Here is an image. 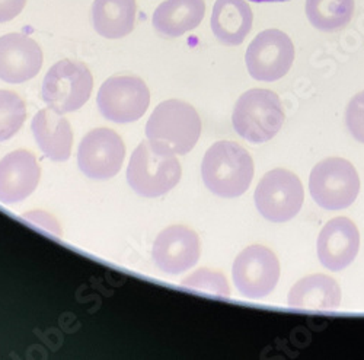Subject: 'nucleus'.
I'll list each match as a JSON object with an SVG mask.
<instances>
[{
	"label": "nucleus",
	"instance_id": "obj_1",
	"mask_svg": "<svg viewBox=\"0 0 364 360\" xmlns=\"http://www.w3.org/2000/svg\"><path fill=\"white\" fill-rule=\"evenodd\" d=\"M205 187L219 197L245 194L254 178V161L247 149L235 142H216L208 147L201 164Z\"/></svg>",
	"mask_w": 364,
	"mask_h": 360
},
{
	"label": "nucleus",
	"instance_id": "obj_2",
	"mask_svg": "<svg viewBox=\"0 0 364 360\" xmlns=\"http://www.w3.org/2000/svg\"><path fill=\"white\" fill-rule=\"evenodd\" d=\"M201 134V120L196 108L184 101L168 100L151 112L146 125L147 140L161 151L186 155Z\"/></svg>",
	"mask_w": 364,
	"mask_h": 360
},
{
	"label": "nucleus",
	"instance_id": "obj_3",
	"mask_svg": "<svg viewBox=\"0 0 364 360\" xmlns=\"http://www.w3.org/2000/svg\"><path fill=\"white\" fill-rule=\"evenodd\" d=\"M232 123L242 139L251 143L268 142L283 127V104L269 89H250L236 101Z\"/></svg>",
	"mask_w": 364,
	"mask_h": 360
},
{
	"label": "nucleus",
	"instance_id": "obj_4",
	"mask_svg": "<svg viewBox=\"0 0 364 360\" xmlns=\"http://www.w3.org/2000/svg\"><path fill=\"white\" fill-rule=\"evenodd\" d=\"M181 174L178 158L147 140L134 149L127 168V181L132 190L143 197H159L179 183Z\"/></svg>",
	"mask_w": 364,
	"mask_h": 360
},
{
	"label": "nucleus",
	"instance_id": "obj_5",
	"mask_svg": "<svg viewBox=\"0 0 364 360\" xmlns=\"http://www.w3.org/2000/svg\"><path fill=\"white\" fill-rule=\"evenodd\" d=\"M94 78L86 65L75 60H60L50 68L43 82V100L58 114L82 108L92 92Z\"/></svg>",
	"mask_w": 364,
	"mask_h": 360
},
{
	"label": "nucleus",
	"instance_id": "obj_6",
	"mask_svg": "<svg viewBox=\"0 0 364 360\" xmlns=\"http://www.w3.org/2000/svg\"><path fill=\"white\" fill-rule=\"evenodd\" d=\"M314 201L326 210L350 207L360 191V178L354 165L343 158H326L318 162L309 178Z\"/></svg>",
	"mask_w": 364,
	"mask_h": 360
},
{
	"label": "nucleus",
	"instance_id": "obj_7",
	"mask_svg": "<svg viewBox=\"0 0 364 360\" xmlns=\"http://www.w3.org/2000/svg\"><path fill=\"white\" fill-rule=\"evenodd\" d=\"M254 200L264 219L272 223H284L300 212L305 201V190L294 172L276 168L262 176Z\"/></svg>",
	"mask_w": 364,
	"mask_h": 360
},
{
	"label": "nucleus",
	"instance_id": "obj_8",
	"mask_svg": "<svg viewBox=\"0 0 364 360\" xmlns=\"http://www.w3.org/2000/svg\"><path fill=\"white\" fill-rule=\"evenodd\" d=\"M150 104L149 88L143 79L130 75L107 79L98 92V108L112 123H134Z\"/></svg>",
	"mask_w": 364,
	"mask_h": 360
},
{
	"label": "nucleus",
	"instance_id": "obj_9",
	"mask_svg": "<svg viewBox=\"0 0 364 360\" xmlns=\"http://www.w3.org/2000/svg\"><path fill=\"white\" fill-rule=\"evenodd\" d=\"M232 277L240 295L248 299H262L274 290L279 283V258L267 247L251 245L235 258Z\"/></svg>",
	"mask_w": 364,
	"mask_h": 360
},
{
	"label": "nucleus",
	"instance_id": "obj_10",
	"mask_svg": "<svg viewBox=\"0 0 364 360\" xmlns=\"http://www.w3.org/2000/svg\"><path fill=\"white\" fill-rule=\"evenodd\" d=\"M294 62V46L280 29H265L248 46L245 63L255 80L276 82L286 76Z\"/></svg>",
	"mask_w": 364,
	"mask_h": 360
},
{
	"label": "nucleus",
	"instance_id": "obj_11",
	"mask_svg": "<svg viewBox=\"0 0 364 360\" xmlns=\"http://www.w3.org/2000/svg\"><path fill=\"white\" fill-rule=\"evenodd\" d=\"M126 158V146L114 130L101 127L89 132L80 142L77 164L80 171L92 179L115 176Z\"/></svg>",
	"mask_w": 364,
	"mask_h": 360
},
{
	"label": "nucleus",
	"instance_id": "obj_12",
	"mask_svg": "<svg viewBox=\"0 0 364 360\" xmlns=\"http://www.w3.org/2000/svg\"><path fill=\"white\" fill-rule=\"evenodd\" d=\"M201 248L198 235L181 225L164 229L154 244L155 264L166 275H181L193 268L200 260Z\"/></svg>",
	"mask_w": 364,
	"mask_h": 360
},
{
	"label": "nucleus",
	"instance_id": "obj_13",
	"mask_svg": "<svg viewBox=\"0 0 364 360\" xmlns=\"http://www.w3.org/2000/svg\"><path fill=\"white\" fill-rule=\"evenodd\" d=\"M360 233L348 218H333L321 231L316 241V253L321 264L329 272H341L357 257Z\"/></svg>",
	"mask_w": 364,
	"mask_h": 360
},
{
	"label": "nucleus",
	"instance_id": "obj_14",
	"mask_svg": "<svg viewBox=\"0 0 364 360\" xmlns=\"http://www.w3.org/2000/svg\"><path fill=\"white\" fill-rule=\"evenodd\" d=\"M43 50L25 34L14 33L0 37V79L23 83L38 75L43 68Z\"/></svg>",
	"mask_w": 364,
	"mask_h": 360
},
{
	"label": "nucleus",
	"instance_id": "obj_15",
	"mask_svg": "<svg viewBox=\"0 0 364 360\" xmlns=\"http://www.w3.org/2000/svg\"><path fill=\"white\" fill-rule=\"evenodd\" d=\"M41 168L28 151L8 154L0 161V203L15 204L31 196L38 187Z\"/></svg>",
	"mask_w": 364,
	"mask_h": 360
},
{
	"label": "nucleus",
	"instance_id": "obj_16",
	"mask_svg": "<svg viewBox=\"0 0 364 360\" xmlns=\"http://www.w3.org/2000/svg\"><path fill=\"white\" fill-rule=\"evenodd\" d=\"M31 129L38 147L48 159L65 162L70 158L73 132L63 114L51 108L41 110L36 114Z\"/></svg>",
	"mask_w": 364,
	"mask_h": 360
},
{
	"label": "nucleus",
	"instance_id": "obj_17",
	"mask_svg": "<svg viewBox=\"0 0 364 360\" xmlns=\"http://www.w3.org/2000/svg\"><path fill=\"white\" fill-rule=\"evenodd\" d=\"M254 14L245 0H216L211 14V29L225 46H239L251 33Z\"/></svg>",
	"mask_w": 364,
	"mask_h": 360
},
{
	"label": "nucleus",
	"instance_id": "obj_18",
	"mask_svg": "<svg viewBox=\"0 0 364 360\" xmlns=\"http://www.w3.org/2000/svg\"><path fill=\"white\" fill-rule=\"evenodd\" d=\"M204 15V0H165L156 8L151 22L161 36L176 38L196 29Z\"/></svg>",
	"mask_w": 364,
	"mask_h": 360
},
{
	"label": "nucleus",
	"instance_id": "obj_19",
	"mask_svg": "<svg viewBox=\"0 0 364 360\" xmlns=\"http://www.w3.org/2000/svg\"><path fill=\"white\" fill-rule=\"evenodd\" d=\"M341 287L326 275L300 279L289 292L287 304L297 309H337L341 305Z\"/></svg>",
	"mask_w": 364,
	"mask_h": 360
},
{
	"label": "nucleus",
	"instance_id": "obj_20",
	"mask_svg": "<svg viewBox=\"0 0 364 360\" xmlns=\"http://www.w3.org/2000/svg\"><path fill=\"white\" fill-rule=\"evenodd\" d=\"M92 25L95 31L108 40L129 36L136 25V0H94Z\"/></svg>",
	"mask_w": 364,
	"mask_h": 360
},
{
	"label": "nucleus",
	"instance_id": "obj_21",
	"mask_svg": "<svg viewBox=\"0 0 364 360\" xmlns=\"http://www.w3.org/2000/svg\"><path fill=\"white\" fill-rule=\"evenodd\" d=\"M306 16L322 33L344 29L353 19L354 0H306Z\"/></svg>",
	"mask_w": 364,
	"mask_h": 360
},
{
	"label": "nucleus",
	"instance_id": "obj_22",
	"mask_svg": "<svg viewBox=\"0 0 364 360\" xmlns=\"http://www.w3.org/2000/svg\"><path fill=\"white\" fill-rule=\"evenodd\" d=\"M26 118V107L22 98L12 92L0 89V142L15 136Z\"/></svg>",
	"mask_w": 364,
	"mask_h": 360
},
{
	"label": "nucleus",
	"instance_id": "obj_23",
	"mask_svg": "<svg viewBox=\"0 0 364 360\" xmlns=\"http://www.w3.org/2000/svg\"><path fill=\"white\" fill-rule=\"evenodd\" d=\"M182 286L190 287L193 290H200L204 293H211L216 296H230V287L228 279L219 273L208 268H200L191 276L186 277L181 282Z\"/></svg>",
	"mask_w": 364,
	"mask_h": 360
},
{
	"label": "nucleus",
	"instance_id": "obj_24",
	"mask_svg": "<svg viewBox=\"0 0 364 360\" xmlns=\"http://www.w3.org/2000/svg\"><path fill=\"white\" fill-rule=\"evenodd\" d=\"M346 125L350 134L364 143V91L351 98L346 110Z\"/></svg>",
	"mask_w": 364,
	"mask_h": 360
},
{
	"label": "nucleus",
	"instance_id": "obj_25",
	"mask_svg": "<svg viewBox=\"0 0 364 360\" xmlns=\"http://www.w3.org/2000/svg\"><path fill=\"white\" fill-rule=\"evenodd\" d=\"M23 219L28 221L29 223L37 225V226L48 231L50 233H53L55 236H62V228H60L55 218L51 216L50 213L44 212V210H33V212H28L23 215Z\"/></svg>",
	"mask_w": 364,
	"mask_h": 360
},
{
	"label": "nucleus",
	"instance_id": "obj_26",
	"mask_svg": "<svg viewBox=\"0 0 364 360\" xmlns=\"http://www.w3.org/2000/svg\"><path fill=\"white\" fill-rule=\"evenodd\" d=\"M25 5L26 0H0V23L15 19Z\"/></svg>",
	"mask_w": 364,
	"mask_h": 360
},
{
	"label": "nucleus",
	"instance_id": "obj_27",
	"mask_svg": "<svg viewBox=\"0 0 364 360\" xmlns=\"http://www.w3.org/2000/svg\"><path fill=\"white\" fill-rule=\"evenodd\" d=\"M254 4H280V2H289V0H250Z\"/></svg>",
	"mask_w": 364,
	"mask_h": 360
}]
</instances>
